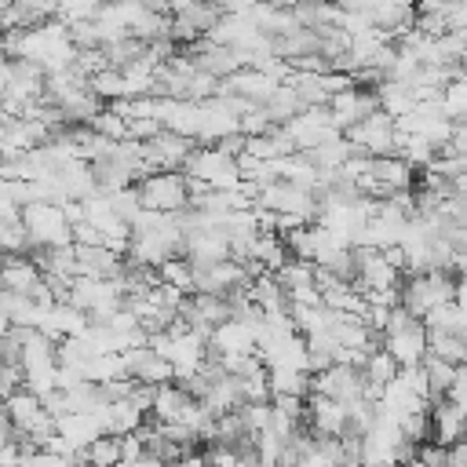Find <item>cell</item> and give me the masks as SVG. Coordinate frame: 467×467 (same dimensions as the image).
Returning a JSON list of instances; mask_svg holds the SVG:
<instances>
[{"label":"cell","mask_w":467,"mask_h":467,"mask_svg":"<svg viewBox=\"0 0 467 467\" xmlns=\"http://www.w3.org/2000/svg\"><path fill=\"white\" fill-rule=\"evenodd\" d=\"M175 4H182V0H175Z\"/></svg>","instance_id":"obj_29"},{"label":"cell","mask_w":467,"mask_h":467,"mask_svg":"<svg viewBox=\"0 0 467 467\" xmlns=\"http://www.w3.org/2000/svg\"><path fill=\"white\" fill-rule=\"evenodd\" d=\"M306 427L317 434H343L347 431V405L328 398V394L310 390L306 394Z\"/></svg>","instance_id":"obj_12"},{"label":"cell","mask_w":467,"mask_h":467,"mask_svg":"<svg viewBox=\"0 0 467 467\" xmlns=\"http://www.w3.org/2000/svg\"><path fill=\"white\" fill-rule=\"evenodd\" d=\"M441 113L449 120H467V77L449 80L441 88Z\"/></svg>","instance_id":"obj_24"},{"label":"cell","mask_w":467,"mask_h":467,"mask_svg":"<svg viewBox=\"0 0 467 467\" xmlns=\"http://www.w3.org/2000/svg\"><path fill=\"white\" fill-rule=\"evenodd\" d=\"M91 88H95L106 102L128 99V80H124V73H120V69H113V66H102L99 73H91Z\"/></svg>","instance_id":"obj_22"},{"label":"cell","mask_w":467,"mask_h":467,"mask_svg":"<svg viewBox=\"0 0 467 467\" xmlns=\"http://www.w3.org/2000/svg\"><path fill=\"white\" fill-rule=\"evenodd\" d=\"M190 394L179 379H168V383H157V394H153V409H150V420L157 423H168V420H179L182 409H186Z\"/></svg>","instance_id":"obj_16"},{"label":"cell","mask_w":467,"mask_h":467,"mask_svg":"<svg viewBox=\"0 0 467 467\" xmlns=\"http://www.w3.org/2000/svg\"><path fill=\"white\" fill-rule=\"evenodd\" d=\"M179 317L190 328L212 336L215 325L230 321V296H219V292H186L182 303H179Z\"/></svg>","instance_id":"obj_10"},{"label":"cell","mask_w":467,"mask_h":467,"mask_svg":"<svg viewBox=\"0 0 467 467\" xmlns=\"http://www.w3.org/2000/svg\"><path fill=\"white\" fill-rule=\"evenodd\" d=\"M91 128H95V131H102L106 139H128V117H124L113 102H106V106L95 113Z\"/></svg>","instance_id":"obj_25"},{"label":"cell","mask_w":467,"mask_h":467,"mask_svg":"<svg viewBox=\"0 0 467 467\" xmlns=\"http://www.w3.org/2000/svg\"><path fill=\"white\" fill-rule=\"evenodd\" d=\"M197 150V139L190 135H179L171 128H161L157 135H150L142 142V153H146V164L150 171H175V168H186L190 153Z\"/></svg>","instance_id":"obj_9"},{"label":"cell","mask_w":467,"mask_h":467,"mask_svg":"<svg viewBox=\"0 0 467 467\" xmlns=\"http://www.w3.org/2000/svg\"><path fill=\"white\" fill-rule=\"evenodd\" d=\"M325 109H328L332 124H336L339 131H347V128H354L361 117H368V113H376V109H379V95H376V88L350 80L347 88L332 91V99H328V106H325Z\"/></svg>","instance_id":"obj_8"},{"label":"cell","mask_w":467,"mask_h":467,"mask_svg":"<svg viewBox=\"0 0 467 467\" xmlns=\"http://www.w3.org/2000/svg\"><path fill=\"white\" fill-rule=\"evenodd\" d=\"M99 420H102V431H106V434H131V431H139L150 416H146L142 409H135L131 398H117V401H109V405L99 409Z\"/></svg>","instance_id":"obj_14"},{"label":"cell","mask_w":467,"mask_h":467,"mask_svg":"<svg viewBox=\"0 0 467 467\" xmlns=\"http://www.w3.org/2000/svg\"><path fill=\"white\" fill-rule=\"evenodd\" d=\"M215 416L219 412H230V409H237V405H244V390H241V376H234V372H226V376H219L212 387H208V394L201 398Z\"/></svg>","instance_id":"obj_18"},{"label":"cell","mask_w":467,"mask_h":467,"mask_svg":"<svg viewBox=\"0 0 467 467\" xmlns=\"http://www.w3.org/2000/svg\"><path fill=\"white\" fill-rule=\"evenodd\" d=\"M157 274H161V281L164 285H171V288H179V292H193V263L186 259V255H168L161 266H157Z\"/></svg>","instance_id":"obj_21"},{"label":"cell","mask_w":467,"mask_h":467,"mask_svg":"<svg viewBox=\"0 0 467 467\" xmlns=\"http://www.w3.org/2000/svg\"><path fill=\"white\" fill-rule=\"evenodd\" d=\"M383 347L398 358V365H420L431 350V336H427V321L409 314L401 303L390 306V317L383 325Z\"/></svg>","instance_id":"obj_2"},{"label":"cell","mask_w":467,"mask_h":467,"mask_svg":"<svg viewBox=\"0 0 467 467\" xmlns=\"http://www.w3.org/2000/svg\"><path fill=\"white\" fill-rule=\"evenodd\" d=\"M102 7V0H62L58 4V18L62 22H77V18H95V11Z\"/></svg>","instance_id":"obj_26"},{"label":"cell","mask_w":467,"mask_h":467,"mask_svg":"<svg viewBox=\"0 0 467 467\" xmlns=\"http://www.w3.org/2000/svg\"><path fill=\"white\" fill-rule=\"evenodd\" d=\"M463 423H467V409H460L452 398H438L431 401V438L449 445L456 438H463Z\"/></svg>","instance_id":"obj_13"},{"label":"cell","mask_w":467,"mask_h":467,"mask_svg":"<svg viewBox=\"0 0 467 467\" xmlns=\"http://www.w3.org/2000/svg\"><path fill=\"white\" fill-rule=\"evenodd\" d=\"M84 460H88V463H95V467L120 463V434H99V438L84 449Z\"/></svg>","instance_id":"obj_23"},{"label":"cell","mask_w":467,"mask_h":467,"mask_svg":"<svg viewBox=\"0 0 467 467\" xmlns=\"http://www.w3.org/2000/svg\"><path fill=\"white\" fill-rule=\"evenodd\" d=\"M456 288H460V277L452 270H412V274H401L398 303L409 314L427 317L434 306L456 299Z\"/></svg>","instance_id":"obj_1"},{"label":"cell","mask_w":467,"mask_h":467,"mask_svg":"<svg viewBox=\"0 0 467 467\" xmlns=\"http://www.w3.org/2000/svg\"><path fill=\"white\" fill-rule=\"evenodd\" d=\"M449 467H467V438L449 441Z\"/></svg>","instance_id":"obj_27"},{"label":"cell","mask_w":467,"mask_h":467,"mask_svg":"<svg viewBox=\"0 0 467 467\" xmlns=\"http://www.w3.org/2000/svg\"><path fill=\"white\" fill-rule=\"evenodd\" d=\"M456 368H460V365H452V361H445V358H438V354L427 350L423 372H427V398H431V401H438V398L449 394V387H452V379H456Z\"/></svg>","instance_id":"obj_19"},{"label":"cell","mask_w":467,"mask_h":467,"mask_svg":"<svg viewBox=\"0 0 467 467\" xmlns=\"http://www.w3.org/2000/svg\"><path fill=\"white\" fill-rule=\"evenodd\" d=\"M208 350L219 354V358H234V354H248V350H255V325L237 321V317L215 325L212 336H208Z\"/></svg>","instance_id":"obj_11"},{"label":"cell","mask_w":467,"mask_h":467,"mask_svg":"<svg viewBox=\"0 0 467 467\" xmlns=\"http://www.w3.org/2000/svg\"><path fill=\"white\" fill-rule=\"evenodd\" d=\"M263 106H266V113H270V120H274V124H288L296 113H303V109H306V102L299 99V91H296V84H292L288 77L274 88V95H270Z\"/></svg>","instance_id":"obj_17"},{"label":"cell","mask_w":467,"mask_h":467,"mask_svg":"<svg viewBox=\"0 0 467 467\" xmlns=\"http://www.w3.org/2000/svg\"><path fill=\"white\" fill-rule=\"evenodd\" d=\"M22 223L29 230V244L33 248L73 241V223L66 219L62 201H29V204H22Z\"/></svg>","instance_id":"obj_4"},{"label":"cell","mask_w":467,"mask_h":467,"mask_svg":"<svg viewBox=\"0 0 467 467\" xmlns=\"http://www.w3.org/2000/svg\"><path fill=\"white\" fill-rule=\"evenodd\" d=\"M310 390L328 394V398H336V401L350 405V401H358V398H365V394H368V383H365L361 365H350V361H332L328 368L310 372Z\"/></svg>","instance_id":"obj_6"},{"label":"cell","mask_w":467,"mask_h":467,"mask_svg":"<svg viewBox=\"0 0 467 467\" xmlns=\"http://www.w3.org/2000/svg\"><path fill=\"white\" fill-rule=\"evenodd\" d=\"M431 336V354L452 361V365H467V339L456 336V332H445V328H427Z\"/></svg>","instance_id":"obj_20"},{"label":"cell","mask_w":467,"mask_h":467,"mask_svg":"<svg viewBox=\"0 0 467 467\" xmlns=\"http://www.w3.org/2000/svg\"><path fill=\"white\" fill-rule=\"evenodd\" d=\"M139 201L142 208H153V212H182L190 204V175L182 168L175 171H146L139 182Z\"/></svg>","instance_id":"obj_3"},{"label":"cell","mask_w":467,"mask_h":467,"mask_svg":"<svg viewBox=\"0 0 467 467\" xmlns=\"http://www.w3.org/2000/svg\"><path fill=\"white\" fill-rule=\"evenodd\" d=\"M449 146L467 153V120H452V135H449Z\"/></svg>","instance_id":"obj_28"},{"label":"cell","mask_w":467,"mask_h":467,"mask_svg":"<svg viewBox=\"0 0 467 467\" xmlns=\"http://www.w3.org/2000/svg\"><path fill=\"white\" fill-rule=\"evenodd\" d=\"M350 139V150L358 153H394V142H398V117H390L387 109H376L368 117H361L354 128L343 131Z\"/></svg>","instance_id":"obj_7"},{"label":"cell","mask_w":467,"mask_h":467,"mask_svg":"<svg viewBox=\"0 0 467 467\" xmlns=\"http://www.w3.org/2000/svg\"><path fill=\"white\" fill-rule=\"evenodd\" d=\"M226 7L223 0H182L171 7V26L168 33L179 40V44H193L201 36H208L219 22H223Z\"/></svg>","instance_id":"obj_5"},{"label":"cell","mask_w":467,"mask_h":467,"mask_svg":"<svg viewBox=\"0 0 467 467\" xmlns=\"http://www.w3.org/2000/svg\"><path fill=\"white\" fill-rule=\"evenodd\" d=\"M361 372H365V383H368V394L372 398H379V390L401 372V365H398V358L379 343V347H372L368 350V358L361 361Z\"/></svg>","instance_id":"obj_15"}]
</instances>
